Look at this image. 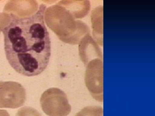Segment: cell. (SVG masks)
Listing matches in <instances>:
<instances>
[{"label": "cell", "instance_id": "6da1fadb", "mask_svg": "<svg viewBox=\"0 0 155 116\" xmlns=\"http://www.w3.org/2000/svg\"><path fill=\"white\" fill-rule=\"evenodd\" d=\"M46 10V6L41 4L33 12L8 15L11 21L2 30L7 60L16 72L24 76L39 75L49 63L51 42L45 25Z\"/></svg>", "mask_w": 155, "mask_h": 116}, {"label": "cell", "instance_id": "7a4b0ae2", "mask_svg": "<svg viewBox=\"0 0 155 116\" xmlns=\"http://www.w3.org/2000/svg\"><path fill=\"white\" fill-rule=\"evenodd\" d=\"M90 9L89 1H61L46 10L45 20L61 41L78 44L90 33L87 25L80 20L86 17Z\"/></svg>", "mask_w": 155, "mask_h": 116}, {"label": "cell", "instance_id": "3957f363", "mask_svg": "<svg viewBox=\"0 0 155 116\" xmlns=\"http://www.w3.org/2000/svg\"><path fill=\"white\" fill-rule=\"evenodd\" d=\"M40 101L42 109L48 116H67L71 111L67 95L60 89L46 90Z\"/></svg>", "mask_w": 155, "mask_h": 116}, {"label": "cell", "instance_id": "277c9868", "mask_svg": "<svg viewBox=\"0 0 155 116\" xmlns=\"http://www.w3.org/2000/svg\"><path fill=\"white\" fill-rule=\"evenodd\" d=\"M84 81L92 96L100 102H103V60L97 58L86 65Z\"/></svg>", "mask_w": 155, "mask_h": 116}, {"label": "cell", "instance_id": "5b68a950", "mask_svg": "<svg viewBox=\"0 0 155 116\" xmlns=\"http://www.w3.org/2000/svg\"><path fill=\"white\" fill-rule=\"evenodd\" d=\"M26 99V92L21 84L0 81V108H17L24 105Z\"/></svg>", "mask_w": 155, "mask_h": 116}, {"label": "cell", "instance_id": "8992f818", "mask_svg": "<svg viewBox=\"0 0 155 116\" xmlns=\"http://www.w3.org/2000/svg\"><path fill=\"white\" fill-rule=\"evenodd\" d=\"M79 54L81 61L86 66L89 62L97 58L103 59L101 50L90 33L87 34L78 44Z\"/></svg>", "mask_w": 155, "mask_h": 116}, {"label": "cell", "instance_id": "52a82bcc", "mask_svg": "<svg viewBox=\"0 0 155 116\" xmlns=\"http://www.w3.org/2000/svg\"><path fill=\"white\" fill-rule=\"evenodd\" d=\"M93 35L100 45H103V7L99 6L91 12Z\"/></svg>", "mask_w": 155, "mask_h": 116}, {"label": "cell", "instance_id": "ba28073f", "mask_svg": "<svg viewBox=\"0 0 155 116\" xmlns=\"http://www.w3.org/2000/svg\"><path fill=\"white\" fill-rule=\"evenodd\" d=\"M75 116H103V108L98 106L86 107Z\"/></svg>", "mask_w": 155, "mask_h": 116}, {"label": "cell", "instance_id": "9c48e42d", "mask_svg": "<svg viewBox=\"0 0 155 116\" xmlns=\"http://www.w3.org/2000/svg\"><path fill=\"white\" fill-rule=\"evenodd\" d=\"M11 21V18L5 13H0V33L8 25Z\"/></svg>", "mask_w": 155, "mask_h": 116}, {"label": "cell", "instance_id": "30bf717a", "mask_svg": "<svg viewBox=\"0 0 155 116\" xmlns=\"http://www.w3.org/2000/svg\"><path fill=\"white\" fill-rule=\"evenodd\" d=\"M0 116H10L8 112L5 110H0Z\"/></svg>", "mask_w": 155, "mask_h": 116}]
</instances>
